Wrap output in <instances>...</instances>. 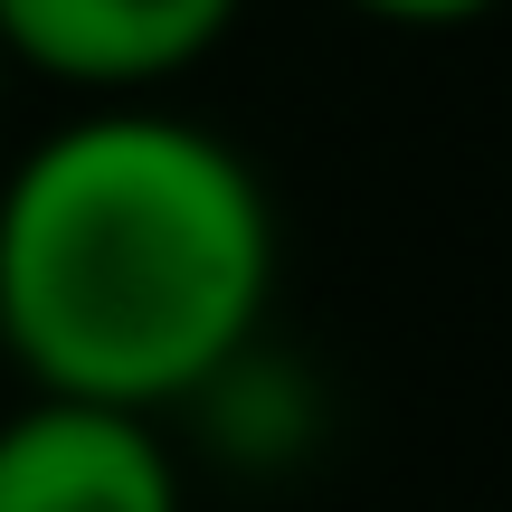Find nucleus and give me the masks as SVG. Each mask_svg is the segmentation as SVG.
Returning a JSON list of instances; mask_svg holds the SVG:
<instances>
[{
  "label": "nucleus",
  "instance_id": "f257e3e1",
  "mask_svg": "<svg viewBox=\"0 0 512 512\" xmlns=\"http://www.w3.org/2000/svg\"><path fill=\"white\" fill-rule=\"evenodd\" d=\"M266 285V190L200 124L86 114L0 190V351L57 399H200L256 342Z\"/></svg>",
  "mask_w": 512,
  "mask_h": 512
},
{
  "label": "nucleus",
  "instance_id": "f03ea898",
  "mask_svg": "<svg viewBox=\"0 0 512 512\" xmlns=\"http://www.w3.org/2000/svg\"><path fill=\"white\" fill-rule=\"evenodd\" d=\"M0 512H181V475L143 408L38 389L0 427Z\"/></svg>",
  "mask_w": 512,
  "mask_h": 512
},
{
  "label": "nucleus",
  "instance_id": "7ed1b4c3",
  "mask_svg": "<svg viewBox=\"0 0 512 512\" xmlns=\"http://www.w3.org/2000/svg\"><path fill=\"white\" fill-rule=\"evenodd\" d=\"M238 0H0V38L19 67L67 86H152L209 57Z\"/></svg>",
  "mask_w": 512,
  "mask_h": 512
},
{
  "label": "nucleus",
  "instance_id": "20e7f679",
  "mask_svg": "<svg viewBox=\"0 0 512 512\" xmlns=\"http://www.w3.org/2000/svg\"><path fill=\"white\" fill-rule=\"evenodd\" d=\"M370 19H408V29H446V19H484L494 0H351Z\"/></svg>",
  "mask_w": 512,
  "mask_h": 512
},
{
  "label": "nucleus",
  "instance_id": "39448f33",
  "mask_svg": "<svg viewBox=\"0 0 512 512\" xmlns=\"http://www.w3.org/2000/svg\"><path fill=\"white\" fill-rule=\"evenodd\" d=\"M10 67H19V57H10V38H0V86H10Z\"/></svg>",
  "mask_w": 512,
  "mask_h": 512
}]
</instances>
